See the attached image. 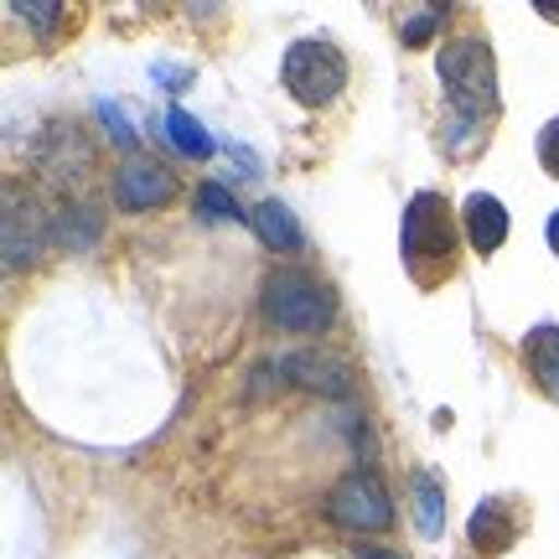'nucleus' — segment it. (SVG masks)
Here are the masks:
<instances>
[{"instance_id":"7","label":"nucleus","mask_w":559,"mask_h":559,"mask_svg":"<svg viewBox=\"0 0 559 559\" xmlns=\"http://www.w3.org/2000/svg\"><path fill=\"white\" fill-rule=\"evenodd\" d=\"M461 228H466V243H472L477 254H498L502 239H508V213H502L498 198L472 192V198H466V213H461Z\"/></svg>"},{"instance_id":"16","label":"nucleus","mask_w":559,"mask_h":559,"mask_svg":"<svg viewBox=\"0 0 559 559\" xmlns=\"http://www.w3.org/2000/svg\"><path fill=\"white\" fill-rule=\"evenodd\" d=\"M549 249H555V254H559V213H555V218H549Z\"/></svg>"},{"instance_id":"14","label":"nucleus","mask_w":559,"mask_h":559,"mask_svg":"<svg viewBox=\"0 0 559 559\" xmlns=\"http://www.w3.org/2000/svg\"><path fill=\"white\" fill-rule=\"evenodd\" d=\"M539 160H544L549 177H559V120H549L539 130Z\"/></svg>"},{"instance_id":"4","label":"nucleus","mask_w":559,"mask_h":559,"mask_svg":"<svg viewBox=\"0 0 559 559\" xmlns=\"http://www.w3.org/2000/svg\"><path fill=\"white\" fill-rule=\"evenodd\" d=\"M280 73H285V88H290L300 104H311V109H326V104L342 99V88H347V58L321 37L296 41V47L285 52V68H280Z\"/></svg>"},{"instance_id":"5","label":"nucleus","mask_w":559,"mask_h":559,"mask_svg":"<svg viewBox=\"0 0 559 559\" xmlns=\"http://www.w3.org/2000/svg\"><path fill=\"white\" fill-rule=\"evenodd\" d=\"M332 523L353 528V534H368V528H389L394 523V508H389V492L373 472H353V477L337 481V492L326 502Z\"/></svg>"},{"instance_id":"12","label":"nucleus","mask_w":559,"mask_h":559,"mask_svg":"<svg viewBox=\"0 0 559 559\" xmlns=\"http://www.w3.org/2000/svg\"><path fill=\"white\" fill-rule=\"evenodd\" d=\"M166 130H171V140H177V151H187V156H213V140H207V130H202L187 109H171L166 115Z\"/></svg>"},{"instance_id":"1","label":"nucleus","mask_w":559,"mask_h":559,"mask_svg":"<svg viewBox=\"0 0 559 559\" xmlns=\"http://www.w3.org/2000/svg\"><path fill=\"white\" fill-rule=\"evenodd\" d=\"M461 239H466V228L456 223V213L445 207L440 192H415L409 198V213H404V270H409L419 290H440L445 280L456 275Z\"/></svg>"},{"instance_id":"6","label":"nucleus","mask_w":559,"mask_h":559,"mask_svg":"<svg viewBox=\"0 0 559 559\" xmlns=\"http://www.w3.org/2000/svg\"><path fill=\"white\" fill-rule=\"evenodd\" d=\"M115 198L130 213H145V207H160V202L177 198V177L160 160H124L120 177H115Z\"/></svg>"},{"instance_id":"13","label":"nucleus","mask_w":559,"mask_h":559,"mask_svg":"<svg viewBox=\"0 0 559 559\" xmlns=\"http://www.w3.org/2000/svg\"><path fill=\"white\" fill-rule=\"evenodd\" d=\"M198 207H202V218H239V202L228 198L223 187H213V181L198 192Z\"/></svg>"},{"instance_id":"15","label":"nucleus","mask_w":559,"mask_h":559,"mask_svg":"<svg viewBox=\"0 0 559 559\" xmlns=\"http://www.w3.org/2000/svg\"><path fill=\"white\" fill-rule=\"evenodd\" d=\"M440 21H445V11H440V5H430L425 16H415V21H409V26H404V41H409V47H419V41L430 37V32H436Z\"/></svg>"},{"instance_id":"10","label":"nucleus","mask_w":559,"mask_h":559,"mask_svg":"<svg viewBox=\"0 0 559 559\" xmlns=\"http://www.w3.org/2000/svg\"><path fill=\"white\" fill-rule=\"evenodd\" d=\"M415 523H419V539H440L445 498H440V481L430 472H415Z\"/></svg>"},{"instance_id":"8","label":"nucleus","mask_w":559,"mask_h":559,"mask_svg":"<svg viewBox=\"0 0 559 559\" xmlns=\"http://www.w3.org/2000/svg\"><path fill=\"white\" fill-rule=\"evenodd\" d=\"M523 368L544 400L559 404V326H534L523 337Z\"/></svg>"},{"instance_id":"3","label":"nucleus","mask_w":559,"mask_h":559,"mask_svg":"<svg viewBox=\"0 0 559 559\" xmlns=\"http://www.w3.org/2000/svg\"><path fill=\"white\" fill-rule=\"evenodd\" d=\"M264 311H270V321L285 326V332H321L326 321L337 317V300H332V290H326L317 275L280 270V275H270V285H264Z\"/></svg>"},{"instance_id":"11","label":"nucleus","mask_w":559,"mask_h":559,"mask_svg":"<svg viewBox=\"0 0 559 559\" xmlns=\"http://www.w3.org/2000/svg\"><path fill=\"white\" fill-rule=\"evenodd\" d=\"M254 223H260V234L270 243H275V249H290V254H296L300 243V228H296V218H290V213H285V202H260V207H254Z\"/></svg>"},{"instance_id":"17","label":"nucleus","mask_w":559,"mask_h":559,"mask_svg":"<svg viewBox=\"0 0 559 559\" xmlns=\"http://www.w3.org/2000/svg\"><path fill=\"white\" fill-rule=\"evenodd\" d=\"M362 559H400V555H389V549H362Z\"/></svg>"},{"instance_id":"9","label":"nucleus","mask_w":559,"mask_h":559,"mask_svg":"<svg viewBox=\"0 0 559 559\" xmlns=\"http://www.w3.org/2000/svg\"><path fill=\"white\" fill-rule=\"evenodd\" d=\"M466 534H472V544H477L481 555H502V549L513 544V534H519V519H513V508L502 498H487L477 513H472Z\"/></svg>"},{"instance_id":"2","label":"nucleus","mask_w":559,"mask_h":559,"mask_svg":"<svg viewBox=\"0 0 559 559\" xmlns=\"http://www.w3.org/2000/svg\"><path fill=\"white\" fill-rule=\"evenodd\" d=\"M440 83H445V99L456 109L466 130L487 135L481 124L498 115V73H492V52L481 37H456L440 47Z\"/></svg>"}]
</instances>
